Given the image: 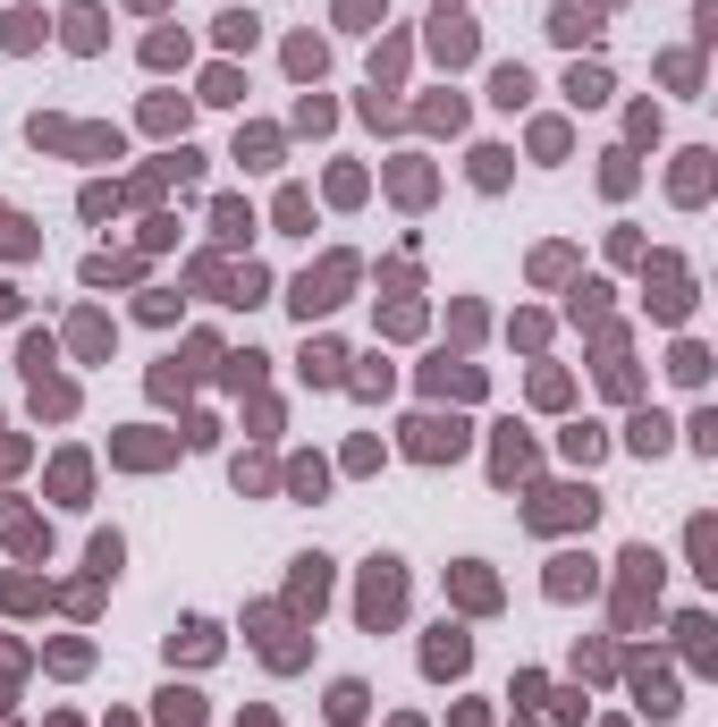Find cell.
Masks as SVG:
<instances>
[{
    "instance_id": "cell-1",
    "label": "cell",
    "mask_w": 718,
    "mask_h": 727,
    "mask_svg": "<svg viewBox=\"0 0 718 727\" xmlns=\"http://www.w3.org/2000/svg\"><path fill=\"white\" fill-rule=\"evenodd\" d=\"M398 592H406V583H398V558H381V567H372V583H363V618L381 626L389 609H398Z\"/></svg>"
},
{
    "instance_id": "cell-2",
    "label": "cell",
    "mask_w": 718,
    "mask_h": 727,
    "mask_svg": "<svg viewBox=\"0 0 718 727\" xmlns=\"http://www.w3.org/2000/svg\"><path fill=\"white\" fill-rule=\"evenodd\" d=\"M68 43H76V51L102 43V9H94V0H76V9H68Z\"/></svg>"
},
{
    "instance_id": "cell-3",
    "label": "cell",
    "mask_w": 718,
    "mask_h": 727,
    "mask_svg": "<svg viewBox=\"0 0 718 727\" xmlns=\"http://www.w3.org/2000/svg\"><path fill=\"white\" fill-rule=\"evenodd\" d=\"M634 449H643V457H659V449H668V423H659V414H643V423H634Z\"/></svg>"
},
{
    "instance_id": "cell-4",
    "label": "cell",
    "mask_w": 718,
    "mask_h": 727,
    "mask_svg": "<svg viewBox=\"0 0 718 727\" xmlns=\"http://www.w3.org/2000/svg\"><path fill=\"white\" fill-rule=\"evenodd\" d=\"M431 668H465V634L440 626V643H431Z\"/></svg>"
},
{
    "instance_id": "cell-5",
    "label": "cell",
    "mask_w": 718,
    "mask_h": 727,
    "mask_svg": "<svg viewBox=\"0 0 718 727\" xmlns=\"http://www.w3.org/2000/svg\"><path fill=\"white\" fill-rule=\"evenodd\" d=\"M550 34H558V43H583L592 25H583V9H558V18H550Z\"/></svg>"
},
{
    "instance_id": "cell-6",
    "label": "cell",
    "mask_w": 718,
    "mask_h": 727,
    "mask_svg": "<svg viewBox=\"0 0 718 727\" xmlns=\"http://www.w3.org/2000/svg\"><path fill=\"white\" fill-rule=\"evenodd\" d=\"M414 449H423V457H440V449H456V432H440V423H414Z\"/></svg>"
}]
</instances>
